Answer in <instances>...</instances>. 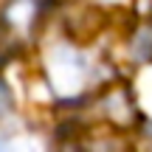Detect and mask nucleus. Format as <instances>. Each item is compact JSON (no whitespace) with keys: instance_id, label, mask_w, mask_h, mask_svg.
Returning a JSON list of instances; mask_svg holds the SVG:
<instances>
[{"instance_id":"obj_2","label":"nucleus","mask_w":152,"mask_h":152,"mask_svg":"<svg viewBox=\"0 0 152 152\" xmlns=\"http://www.w3.org/2000/svg\"><path fill=\"white\" fill-rule=\"evenodd\" d=\"M6 110H9V93H6V87L0 85V115H3Z\"/></svg>"},{"instance_id":"obj_1","label":"nucleus","mask_w":152,"mask_h":152,"mask_svg":"<svg viewBox=\"0 0 152 152\" xmlns=\"http://www.w3.org/2000/svg\"><path fill=\"white\" fill-rule=\"evenodd\" d=\"M82 76H85V62L71 48H59L51 54V82L56 93H62V85H68L65 93H73L82 85Z\"/></svg>"}]
</instances>
